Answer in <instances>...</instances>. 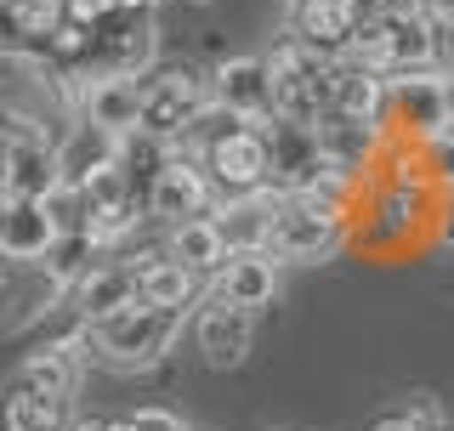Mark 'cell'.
Masks as SVG:
<instances>
[{
    "label": "cell",
    "mask_w": 454,
    "mask_h": 431,
    "mask_svg": "<svg viewBox=\"0 0 454 431\" xmlns=\"http://www.w3.org/2000/svg\"><path fill=\"white\" fill-rule=\"evenodd\" d=\"M216 295L233 301V307H267L278 295V262L267 250H233L216 272Z\"/></svg>",
    "instance_id": "cell-14"
},
{
    "label": "cell",
    "mask_w": 454,
    "mask_h": 431,
    "mask_svg": "<svg viewBox=\"0 0 454 431\" xmlns=\"http://www.w3.org/2000/svg\"><path fill=\"white\" fill-rule=\"evenodd\" d=\"M210 103V80H193L188 68H165V74L142 80V131L176 142Z\"/></svg>",
    "instance_id": "cell-5"
},
{
    "label": "cell",
    "mask_w": 454,
    "mask_h": 431,
    "mask_svg": "<svg viewBox=\"0 0 454 431\" xmlns=\"http://www.w3.org/2000/svg\"><path fill=\"white\" fill-rule=\"evenodd\" d=\"M63 222L51 216L46 199H18V205H6L0 216V255H6L12 267H40L51 262V250L63 244Z\"/></svg>",
    "instance_id": "cell-9"
},
{
    "label": "cell",
    "mask_w": 454,
    "mask_h": 431,
    "mask_svg": "<svg viewBox=\"0 0 454 431\" xmlns=\"http://www.w3.org/2000/svg\"><path fill=\"white\" fill-rule=\"evenodd\" d=\"M74 120L80 125H97L108 137H137L142 131V80H125V74H91V80H74Z\"/></svg>",
    "instance_id": "cell-7"
},
{
    "label": "cell",
    "mask_w": 454,
    "mask_h": 431,
    "mask_svg": "<svg viewBox=\"0 0 454 431\" xmlns=\"http://www.w3.org/2000/svg\"><path fill=\"white\" fill-rule=\"evenodd\" d=\"M437 244H443V250L454 255V205H449L443 216H437Z\"/></svg>",
    "instance_id": "cell-28"
},
{
    "label": "cell",
    "mask_w": 454,
    "mask_h": 431,
    "mask_svg": "<svg viewBox=\"0 0 454 431\" xmlns=\"http://www.w3.org/2000/svg\"><path fill=\"white\" fill-rule=\"evenodd\" d=\"M85 347H91V329H80V335H68V341H51V347L23 357L18 380L40 386V392H51V397H74L80 375H85Z\"/></svg>",
    "instance_id": "cell-13"
},
{
    "label": "cell",
    "mask_w": 454,
    "mask_h": 431,
    "mask_svg": "<svg viewBox=\"0 0 454 431\" xmlns=\"http://www.w3.org/2000/svg\"><path fill=\"white\" fill-rule=\"evenodd\" d=\"M392 12H432V0H392Z\"/></svg>",
    "instance_id": "cell-29"
},
{
    "label": "cell",
    "mask_w": 454,
    "mask_h": 431,
    "mask_svg": "<svg viewBox=\"0 0 454 431\" xmlns=\"http://www.w3.org/2000/svg\"><path fill=\"white\" fill-rule=\"evenodd\" d=\"M340 239H347V216H340L335 199H278L267 255L307 267V262H324Z\"/></svg>",
    "instance_id": "cell-2"
},
{
    "label": "cell",
    "mask_w": 454,
    "mask_h": 431,
    "mask_svg": "<svg viewBox=\"0 0 454 431\" xmlns=\"http://www.w3.org/2000/svg\"><path fill=\"white\" fill-rule=\"evenodd\" d=\"M335 108L352 114L364 125H380L392 114V74H375V68H352L340 63V80H335Z\"/></svg>",
    "instance_id": "cell-20"
},
{
    "label": "cell",
    "mask_w": 454,
    "mask_h": 431,
    "mask_svg": "<svg viewBox=\"0 0 454 431\" xmlns=\"http://www.w3.org/2000/svg\"><path fill=\"white\" fill-rule=\"evenodd\" d=\"M137 284H142V301H153V307H182L188 312V301L199 295V272H188L170 250H148L137 255Z\"/></svg>",
    "instance_id": "cell-19"
},
{
    "label": "cell",
    "mask_w": 454,
    "mask_h": 431,
    "mask_svg": "<svg viewBox=\"0 0 454 431\" xmlns=\"http://www.w3.org/2000/svg\"><path fill=\"white\" fill-rule=\"evenodd\" d=\"M193 335H199V352H205V364L233 369V364H245V352H250V341H255V312H250V307H233V301L216 295L205 312H199Z\"/></svg>",
    "instance_id": "cell-12"
},
{
    "label": "cell",
    "mask_w": 454,
    "mask_h": 431,
    "mask_svg": "<svg viewBox=\"0 0 454 431\" xmlns=\"http://www.w3.org/2000/svg\"><path fill=\"white\" fill-rule=\"evenodd\" d=\"M318 148H324V160H330L340 176H352L364 160H369V148H375V125H364V120H352V114H340V108H330L318 125Z\"/></svg>",
    "instance_id": "cell-21"
},
{
    "label": "cell",
    "mask_w": 454,
    "mask_h": 431,
    "mask_svg": "<svg viewBox=\"0 0 454 431\" xmlns=\"http://www.w3.org/2000/svg\"><path fill=\"white\" fill-rule=\"evenodd\" d=\"M57 165H63V182H68V188H91L103 170L120 165V137L97 131V125H74L68 142L57 148Z\"/></svg>",
    "instance_id": "cell-16"
},
{
    "label": "cell",
    "mask_w": 454,
    "mask_h": 431,
    "mask_svg": "<svg viewBox=\"0 0 454 431\" xmlns=\"http://www.w3.org/2000/svg\"><path fill=\"white\" fill-rule=\"evenodd\" d=\"M210 188H216V176H210L205 160H193V153H170V165L148 182V193H142V210L160 216V222H170V227L193 222V216H205Z\"/></svg>",
    "instance_id": "cell-6"
},
{
    "label": "cell",
    "mask_w": 454,
    "mask_h": 431,
    "mask_svg": "<svg viewBox=\"0 0 454 431\" xmlns=\"http://www.w3.org/2000/svg\"><path fill=\"white\" fill-rule=\"evenodd\" d=\"M420 170H426V182H432V188L454 193V131L420 142Z\"/></svg>",
    "instance_id": "cell-24"
},
{
    "label": "cell",
    "mask_w": 454,
    "mask_h": 431,
    "mask_svg": "<svg viewBox=\"0 0 454 431\" xmlns=\"http://www.w3.org/2000/svg\"><path fill=\"white\" fill-rule=\"evenodd\" d=\"M137 222H142L137 199H125V205H103V210H91V222H85V239H91V250H103V244H120Z\"/></svg>",
    "instance_id": "cell-23"
},
{
    "label": "cell",
    "mask_w": 454,
    "mask_h": 431,
    "mask_svg": "<svg viewBox=\"0 0 454 431\" xmlns=\"http://www.w3.org/2000/svg\"><path fill=\"white\" fill-rule=\"evenodd\" d=\"M210 97L227 103L233 114H245V120H267V114H278L273 63L267 57H227L216 68V80H210Z\"/></svg>",
    "instance_id": "cell-11"
},
{
    "label": "cell",
    "mask_w": 454,
    "mask_h": 431,
    "mask_svg": "<svg viewBox=\"0 0 454 431\" xmlns=\"http://www.w3.org/2000/svg\"><path fill=\"white\" fill-rule=\"evenodd\" d=\"M153 0H120V12H148Z\"/></svg>",
    "instance_id": "cell-31"
},
{
    "label": "cell",
    "mask_w": 454,
    "mask_h": 431,
    "mask_svg": "<svg viewBox=\"0 0 454 431\" xmlns=\"http://www.w3.org/2000/svg\"><path fill=\"white\" fill-rule=\"evenodd\" d=\"M91 329V352L114 369H148L170 352V341L182 335V307H153V301H131L125 312H114Z\"/></svg>",
    "instance_id": "cell-1"
},
{
    "label": "cell",
    "mask_w": 454,
    "mask_h": 431,
    "mask_svg": "<svg viewBox=\"0 0 454 431\" xmlns=\"http://www.w3.org/2000/svg\"><path fill=\"white\" fill-rule=\"evenodd\" d=\"M131 420H137V431H182V420H176V414H165V409H137Z\"/></svg>",
    "instance_id": "cell-27"
},
{
    "label": "cell",
    "mask_w": 454,
    "mask_h": 431,
    "mask_svg": "<svg viewBox=\"0 0 454 431\" xmlns=\"http://www.w3.org/2000/svg\"><path fill=\"white\" fill-rule=\"evenodd\" d=\"M131 301H142V284H137V267L120 262V267H91L85 272L68 307H74L85 324H103V318H114V312H125Z\"/></svg>",
    "instance_id": "cell-15"
},
{
    "label": "cell",
    "mask_w": 454,
    "mask_h": 431,
    "mask_svg": "<svg viewBox=\"0 0 454 431\" xmlns=\"http://www.w3.org/2000/svg\"><path fill=\"white\" fill-rule=\"evenodd\" d=\"M6 431H68V397H51L28 380H12L6 392Z\"/></svg>",
    "instance_id": "cell-22"
},
{
    "label": "cell",
    "mask_w": 454,
    "mask_h": 431,
    "mask_svg": "<svg viewBox=\"0 0 454 431\" xmlns=\"http://www.w3.org/2000/svg\"><path fill=\"white\" fill-rule=\"evenodd\" d=\"M170 255H176L188 272H199V278H216L222 262L233 250H227V233H222V222L216 216H193V222H176L170 227V244H165Z\"/></svg>",
    "instance_id": "cell-18"
},
{
    "label": "cell",
    "mask_w": 454,
    "mask_h": 431,
    "mask_svg": "<svg viewBox=\"0 0 454 431\" xmlns=\"http://www.w3.org/2000/svg\"><path fill=\"white\" fill-rule=\"evenodd\" d=\"M57 188H63V165H57L51 142L6 137V160H0V193H6V205H18V199H51Z\"/></svg>",
    "instance_id": "cell-10"
},
{
    "label": "cell",
    "mask_w": 454,
    "mask_h": 431,
    "mask_svg": "<svg viewBox=\"0 0 454 431\" xmlns=\"http://www.w3.org/2000/svg\"><path fill=\"white\" fill-rule=\"evenodd\" d=\"M432 18H437V23H449V18H454V0H432Z\"/></svg>",
    "instance_id": "cell-30"
},
{
    "label": "cell",
    "mask_w": 454,
    "mask_h": 431,
    "mask_svg": "<svg viewBox=\"0 0 454 431\" xmlns=\"http://www.w3.org/2000/svg\"><path fill=\"white\" fill-rule=\"evenodd\" d=\"M290 28H295V40H307V46H318V51H335V57L352 46V35H358L347 0H295Z\"/></svg>",
    "instance_id": "cell-17"
},
{
    "label": "cell",
    "mask_w": 454,
    "mask_h": 431,
    "mask_svg": "<svg viewBox=\"0 0 454 431\" xmlns=\"http://www.w3.org/2000/svg\"><path fill=\"white\" fill-rule=\"evenodd\" d=\"M392 120L420 142L454 131V74H443V68L392 74Z\"/></svg>",
    "instance_id": "cell-3"
},
{
    "label": "cell",
    "mask_w": 454,
    "mask_h": 431,
    "mask_svg": "<svg viewBox=\"0 0 454 431\" xmlns=\"http://www.w3.org/2000/svg\"><path fill=\"white\" fill-rule=\"evenodd\" d=\"M205 165H210V176H216V188L227 199L262 193V188H273V137H267L262 120H250V125H239L233 137H222L216 148L205 153Z\"/></svg>",
    "instance_id": "cell-4"
},
{
    "label": "cell",
    "mask_w": 454,
    "mask_h": 431,
    "mask_svg": "<svg viewBox=\"0 0 454 431\" xmlns=\"http://www.w3.org/2000/svg\"><path fill=\"white\" fill-rule=\"evenodd\" d=\"M160 35L142 12H114L108 23H97V46H91V74H125L142 80L153 68Z\"/></svg>",
    "instance_id": "cell-8"
},
{
    "label": "cell",
    "mask_w": 454,
    "mask_h": 431,
    "mask_svg": "<svg viewBox=\"0 0 454 431\" xmlns=\"http://www.w3.org/2000/svg\"><path fill=\"white\" fill-rule=\"evenodd\" d=\"M347 12H352V23H358V28H375V23L392 18V0H347Z\"/></svg>",
    "instance_id": "cell-26"
},
{
    "label": "cell",
    "mask_w": 454,
    "mask_h": 431,
    "mask_svg": "<svg viewBox=\"0 0 454 431\" xmlns=\"http://www.w3.org/2000/svg\"><path fill=\"white\" fill-rule=\"evenodd\" d=\"M114 12H120V0H63V18H74V23H85V28L108 23Z\"/></svg>",
    "instance_id": "cell-25"
},
{
    "label": "cell",
    "mask_w": 454,
    "mask_h": 431,
    "mask_svg": "<svg viewBox=\"0 0 454 431\" xmlns=\"http://www.w3.org/2000/svg\"><path fill=\"white\" fill-rule=\"evenodd\" d=\"M108 431H137V420H114V426H108Z\"/></svg>",
    "instance_id": "cell-32"
}]
</instances>
